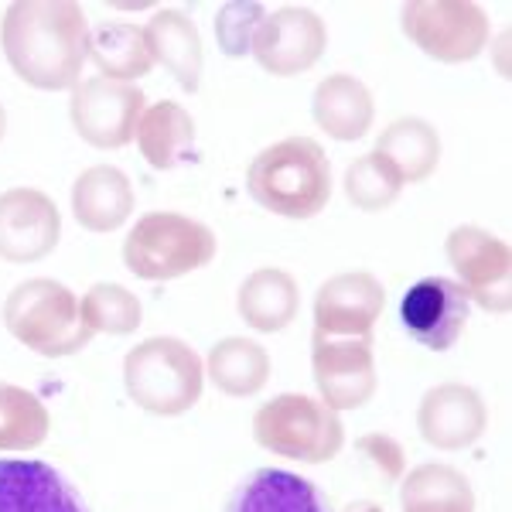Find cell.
Wrapping results in <instances>:
<instances>
[{
  "instance_id": "obj_1",
  "label": "cell",
  "mask_w": 512,
  "mask_h": 512,
  "mask_svg": "<svg viewBox=\"0 0 512 512\" xmlns=\"http://www.w3.org/2000/svg\"><path fill=\"white\" fill-rule=\"evenodd\" d=\"M0 48L14 76L31 89H76L89 59L86 14L69 0H18L0 21Z\"/></svg>"
},
{
  "instance_id": "obj_2",
  "label": "cell",
  "mask_w": 512,
  "mask_h": 512,
  "mask_svg": "<svg viewBox=\"0 0 512 512\" xmlns=\"http://www.w3.org/2000/svg\"><path fill=\"white\" fill-rule=\"evenodd\" d=\"M246 192L280 219H315L332 198V161L315 137H284L250 161Z\"/></svg>"
},
{
  "instance_id": "obj_3",
  "label": "cell",
  "mask_w": 512,
  "mask_h": 512,
  "mask_svg": "<svg viewBox=\"0 0 512 512\" xmlns=\"http://www.w3.org/2000/svg\"><path fill=\"white\" fill-rule=\"evenodd\" d=\"M123 390L144 414L181 417L202 400L205 362L175 335L144 338L123 355Z\"/></svg>"
},
{
  "instance_id": "obj_4",
  "label": "cell",
  "mask_w": 512,
  "mask_h": 512,
  "mask_svg": "<svg viewBox=\"0 0 512 512\" xmlns=\"http://www.w3.org/2000/svg\"><path fill=\"white\" fill-rule=\"evenodd\" d=\"M4 328L45 359H65L93 342L79 315V297L52 277H28L7 294Z\"/></svg>"
},
{
  "instance_id": "obj_5",
  "label": "cell",
  "mask_w": 512,
  "mask_h": 512,
  "mask_svg": "<svg viewBox=\"0 0 512 512\" xmlns=\"http://www.w3.org/2000/svg\"><path fill=\"white\" fill-rule=\"evenodd\" d=\"M216 233L181 212H147L123 239V267L137 280H178L216 260Z\"/></svg>"
},
{
  "instance_id": "obj_6",
  "label": "cell",
  "mask_w": 512,
  "mask_h": 512,
  "mask_svg": "<svg viewBox=\"0 0 512 512\" xmlns=\"http://www.w3.org/2000/svg\"><path fill=\"white\" fill-rule=\"evenodd\" d=\"M253 441L277 458L325 465L342 454L345 427L335 410L304 393H280L253 414Z\"/></svg>"
},
{
  "instance_id": "obj_7",
  "label": "cell",
  "mask_w": 512,
  "mask_h": 512,
  "mask_svg": "<svg viewBox=\"0 0 512 512\" xmlns=\"http://www.w3.org/2000/svg\"><path fill=\"white\" fill-rule=\"evenodd\" d=\"M400 28L427 59L441 65L475 62L489 45V18L461 0H410L400 7Z\"/></svg>"
},
{
  "instance_id": "obj_8",
  "label": "cell",
  "mask_w": 512,
  "mask_h": 512,
  "mask_svg": "<svg viewBox=\"0 0 512 512\" xmlns=\"http://www.w3.org/2000/svg\"><path fill=\"white\" fill-rule=\"evenodd\" d=\"M144 110V93L134 82H113L103 76L82 79L69 99L72 127L96 151H120V147L134 144Z\"/></svg>"
},
{
  "instance_id": "obj_9",
  "label": "cell",
  "mask_w": 512,
  "mask_h": 512,
  "mask_svg": "<svg viewBox=\"0 0 512 512\" xmlns=\"http://www.w3.org/2000/svg\"><path fill=\"white\" fill-rule=\"evenodd\" d=\"M444 256L468 301L492 315H506L512 304V253L506 239L492 236L482 226H454L444 239Z\"/></svg>"
},
{
  "instance_id": "obj_10",
  "label": "cell",
  "mask_w": 512,
  "mask_h": 512,
  "mask_svg": "<svg viewBox=\"0 0 512 512\" xmlns=\"http://www.w3.org/2000/svg\"><path fill=\"white\" fill-rule=\"evenodd\" d=\"M311 373H315L318 396L328 410H362L376 396V355L373 335L335 338L311 335Z\"/></svg>"
},
{
  "instance_id": "obj_11",
  "label": "cell",
  "mask_w": 512,
  "mask_h": 512,
  "mask_svg": "<svg viewBox=\"0 0 512 512\" xmlns=\"http://www.w3.org/2000/svg\"><path fill=\"white\" fill-rule=\"evenodd\" d=\"M328 48V28L311 7H277L267 11L253 35L250 55L263 72L294 79L311 72Z\"/></svg>"
},
{
  "instance_id": "obj_12",
  "label": "cell",
  "mask_w": 512,
  "mask_h": 512,
  "mask_svg": "<svg viewBox=\"0 0 512 512\" xmlns=\"http://www.w3.org/2000/svg\"><path fill=\"white\" fill-rule=\"evenodd\" d=\"M468 315H472V301L451 277L417 280L407 287L396 308L400 328L427 352H448L465 335Z\"/></svg>"
},
{
  "instance_id": "obj_13",
  "label": "cell",
  "mask_w": 512,
  "mask_h": 512,
  "mask_svg": "<svg viewBox=\"0 0 512 512\" xmlns=\"http://www.w3.org/2000/svg\"><path fill=\"white\" fill-rule=\"evenodd\" d=\"M62 239V212L41 188H7L0 192V260L28 267L55 253Z\"/></svg>"
},
{
  "instance_id": "obj_14",
  "label": "cell",
  "mask_w": 512,
  "mask_h": 512,
  "mask_svg": "<svg viewBox=\"0 0 512 512\" xmlns=\"http://www.w3.org/2000/svg\"><path fill=\"white\" fill-rule=\"evenodd\" d=\"M417 431L437 451H465L489 431V407L472 386L437 383L420 396Z\"/></svg>"
},
{
  "instance_id": "obj_15",
  "label": "cell",
  "mask_w": 512,
  "mask_h": 512,
  "mask_svg": "<svg viewBox=\"0 0 512 512\" xmlns=\"http://www.w3.org/2000/svg\"><path fill=\"white\" fill-rule=\"evenodd\" d=\"M383 308L386 287L379 277L366 274V270L335 274L315 294V332L335 338L373 335Z\"/></svg>"
},
{
  "instance_id": "obj_16",
  "label": "cell",
  "mask_w": 512,
  "mask_h": 512,
  "mask_svg": "<svg viewBox=\"0 0 512 512\" xmlns=\"http://www.w3.org/2000/svg\"><path fill=\"white\" fill-rule=\"evenodd\" d=\"M0 512H89V506L48 461L0 458Z\"/></svg>"
},
{
  "instance_id": "obj_17",
  "label": "cell",
  "mask_w": 512,
  "mask_h": 512,
  "mask_svg": "<svg viewBox=\"0 0 512 512\" xmlns=\"http://www.w3.org/2000/svg\"><path fill=\"white\" fill-rule=\"evenodd\" d=\"M134 185L113 164H93L72 185V216L86 233H117L134 216Z\"/></svg>"
},
{
  "instance_id": "obj_18",
  "label": "cell",
  "mask_w": 512,
  "mask_h": 512,
  "mask_svg": "<svg viewBox=\"0 0 512 512\" xmlns=\"http://www.w3.org/2000/svg\"><path fill=\"white\" fill-rule=\"evenodd\" d=\"M222 512H332L311 478L284 468H256L229 492Z\"/></svg>"
},
{
  "instance_id": "obj_19",
  "label": "cell",
  "mask_w": 512,
  "mask_h": 512,
  "mask_svg": "<svg viewBox=\"0 0 512 512\" xmlns=\"http://www.w3.org/2000/svg\"><path fill=\"white\" fill-rule=\"evenodd\" d=\"M311 117H315L318 130H325L332 140L352 144L373 130L376 103L366 82L349 72H335L318 82L315 96H311Z\"/></svg>"
},
{
  "instance_id": "obj_20",
  "label": "cell",
  "mask_w": 512,
  "mask_h": 512,
  "mask_svg": "<svg viewBox=\"0 0 512 512\" xmlns=\"http://www.w3.org/2000/svg\"><path fill=\"white\" fill-rule=\"evenodd\" d=\"M144 35H147V45H151L154 65H164L185 93H198V86H202V69H205V48H202V35H198L195 21L188 18L185 11L164 7V11H154Z\"/></svg>"
},
{
  "instance_id": "obj_21",
  "label": "cell",
  "mask_w": 512,
  "mask_h": 512,
  "mask_svg": "<svg viewBox=\"0 0 512 512\" xmlns=\"http://www.w3.org/2000/svg\"><path fill=\"white\" fill-rule=\"evenodd\" d=\"M236 311L253 332H284L301 311V287L280 267H260L239 284Z\"/></svg>"
},
{
  "instance_id": "obj_22",
  "label": "cell",
  "mask_w": 512,
  "mask_h": 512,
  "mask_svg": "<svg viewBox=\"0 0 512 512\" xmlns=\"http://www.w3.org/2000/svg\"><path fill=\"white\" fill-rule=\"evenodd\" d=\"M134 140H137L140 154H144V161L151 164L154 171H171V168H178L181 161L192 158L195 120L181 103L161 99V103H151L140 113Z\"/></svg>"
},
{
  "instance_id": "obj_23",
  "label": "cell",
  "mask_w": 512,
  "mask_h": 512,
  "mask_svg": "<svg viewBox=\"0 0 512 512\" xmlns=\"http://www.w3.org/2000/svg\"><path fill=\"white\" fill-rule=\"evenodd\" d=\"M270 369H274L270 352L243 335L219 338L209 349V359H205V376L212 379V386L222 396H233V400H246V396L260 393L270 383Z\"/></svg>"
},
{
  "instance_id": "obj_24",
  "label": "cell",
  "mask_w": 512,
  "mask_h": 512,
  "mask_svg": "<svg viewBox=\"0 0 512 512\" xmlns=\"http://www.w3.org/2000/svg\"><path fill=\"white\" fill-rule=\"evenodd\" d=\"M400 512H475V489L454 465L427 461L400 478Z\"/></svg>"
},
{
  "instance_id": "obj_25",
  "label": "cell",
  "mask_w": 512,
  "mask_h": 512,
  "mask_svg": "<svg viewBox=\"0 0 512 512\" xmlns=\"http://www.w3.org/2000/svg\"><path fill=\"white\" fill-rule=\"evenodd\" d=\"M376 154L393 164L403 185H420L441 164V134L420 117H400L376 137Z\"/></svg>"
},
{
  "instance_id": "obj_26",
  "label": "cell",
  "mask_w": 512,
  "mask_h": 512,
  "mask_svg": "<svg viewBox=\"0 0 512 512\" xmlns=\"http://www.w3.org/2000/svg\"><path fill=\"white\" fill-rule=\"evenodd\" d=\"M89 62L103 79L137 82L154 69V55L144 28L127 21H106L89 31Z\"/></svg>"
},
{
  "instance_id": "obj_27",
  "label": "cell",
  "mask_w": 512,
  "mask_h": 512,
  "mask_svg": "<svg viewBox=\"0 0 512 512\" xmlns=\"http://www.w3.org/2000/svg\"><path fill=\"white\" fill-rule=\"evenodd\" d=\"M52 417L31 390L0 379V451H35L48 441Z\"/></svg>"
},
{
  "instance_id": "obj_28",
  "label": "cell",
  "mask_w": 512,
  "mask_h": 512,
  "mask_svg": "<svg viewBox=\"0 0 512 512\" xmlns=\"http://www.w3.org/2000/svg\"><path fill=\"white\" fill-rule=\"evenodd\" d=\"M342 192L355 205V209L373 216V212H386L396 198H400L403 178L396 175V168L383 158V154L369 151V154L355 158L349 168H345Z\"/></svg>"
},
{
  "instance_id": "obj_29",
  "label": "cell",
  "mask_w": 512,
  "mask_h": 512,
  "mask_svg": "<svg viewBox=\"0 0 512 512\" xmlns=\"http://www.w3.org/2000/svg\"><path fill=\"white\" fill-rule=\"evenodd\" d=\"M79 315L93 335H134L144 321L137 294L123 284H93L79 301Z\"/></svg>"
},
{
  "instance_id": "obj_30",
  "label": "cell",
  "mask_w": 512,
  "mask_h": 512,
  "mask_svg": "<svg viewBox=\"0 0 512 512\" xmlns=\"http://www.w3.org/2000/svg\"><path fill=\"white\" fill-rule=\"evenodd\" d=\"M267 18L263 4H226L216 14V41L219 52L229 59H246L253 48V35L260 28V21Z\"/></svg>"
},
{
  "instance_id": "obj_31",
  "label": "cell",
  "mask_w": 512,
  "mask_h": 512,
  "mask_svg": "<svg viewBox=\"0 0 512 512\" xmlns=\"http://www.w3.org/2000/svg\"><path fill=\"white\" fill-rule=\"evenodd\" d=\"M355 451L376 468L386 482H400L403 472H407V454H403L400 441L390 434H366L355 441Z\"/></svg>"
},
{
  "instance_id": "obj_32",
  "label": "cell",
  "mask_w": 512,
  "mask_h": 512,
  "mask_svg": "<svg viewBox=\"0 0 512 512\" xmlns=\"http://www.w3.org/2000/svg\"><path fill=\"white\" fill-rule=\"evenodd\" d=\"M345 512H383V506L373 499H359V502H352V506H345Z\"/></svg>"
},
{
  "instance_id": "obj_33",
  "label": "cell",
  "mask_w": 512,
  "mask_h": 512,
  "mask_svg": "<svg viewBox=\"0 0 512 512\" xmlns=\"http://www.w3.org/2000/svg\"><path fill=\"white\" fill-rule=\"evenodd\" d=\"M7 134V113H4V106H0V140H4Z\"/></svg>"
}]
</instances>
